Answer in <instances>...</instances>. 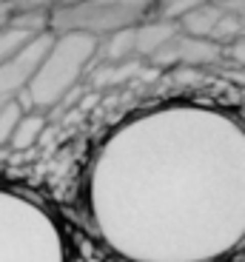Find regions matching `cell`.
<instances>
[{"label": "cell", "instance_id": "obj_1", "mask_svg": "<svg viewBox=\"0 0 245 262\" xmlns=\"http://www.w3.org/2000/svg\"><path fill=\"white\" fill-rule=\"evenodd\" d=\"M83 196L120 262H228L245 248V120L199 100L140 108L94 148Z\"/></svg>", "mask_w": 245, "mask_h": 262}, {"label": "cell", "instance_id": "obj_2", "mask_svg": "<svg viewBox=\"0 0 245 262\" xmlns=\"http://www.w3.org/2000/svg\"><path fill=\"white\" fill-rule=\"evenodd\" d=\"M0 262H69L60 220L17 188L0 185Z\"/></svg>", "mask_w": 245, "mask_h": 262}, {"label": "cell", "instance_id": "obj_3", "mask_svg": "<svg viewBox=\"0 0 245 262\" xmlns=\"http://www.w3.org/2000/svg\"><path fill=\"white\" fill-rule=\"evenodd\" d=\"M54 34V32H52ZM100 54V37L86 32H60L52 37L46 54L40 57L26 89L17 94L23 108L49 112L72 94V89L86 74L92 60Z\"/></svg>", "mask_w": 245, "mask_h": 262}, {"label": "cell", "instance_id": "obj_4", "mask_svg": "<svg viewBox=\"0 0 245 262\" xmlns=\"http://www.w3.org/2000/svg\"><path fill=\"white\" fill-rule=\"evenodd\" d=\"M157 0H80L72 6L46 12V29L60 32H86L106 37L154 20Z\"/></svg>", "mask_w": 245, "mask_h": 262}, {"label": "cell", "instance_id": "obj_5", "mask_svg": "<svg viewBox=\"0 0 245 262\" xmlns=\"http://www.w3.org/2000/svg\"><path fill=\"white\" fill-rule=\"evenodd\" d=\"M52 37L54 34L49 32V29H43V32L34 34L17 54H12L9 60L0 63V100H12L26 89L29 77H32V72L37 69L40 57L46 54Z\"/></svg>", "mask_w": 245, "mask_h": 262}, {"label": "cell", "instance_id": "obj_6", "mask_svg": "<svg viewBox=\"0 0 245 262\" xmlns=\"http://www.w3.org/2000/svg\"><path fill=\"white\" fill-rule=\"evenodd\" d=\"M174 60V63H188V66H199V63H214L222 57V46H217L214 40H203V37H186V34H174L166 46L154 54V60Z\"/></svg>", "mask_w": 245, "mask_h": 262}, {"label": "cell", "instance_id": "obj_7", "mask_svg": "<svg viewBox=\"0 0 245 262\" xmlns=\"http://www.w3.org/2000/svg\"><path fill=\"white\" fill-rule=\"evenodd\" d=\"M222 17H226V6L219 0H197L177 17V32L186 37L211 40Z\"/></svg>", "mask_w": 245, "mask_h": 262}, {"label": "cell", "instance_id": "obj_8", "mask_svg": "<svg viewBox=\"0 0 245 262\" xmlns=\"http://www.w3.org/2000/svg\"><path fill=\"white\" fill-rule=\"evenodd\" d=\"M32 17L34 12H14L12 20L0 29V63L9 60L12 54H17L34 34L46 29V17L40 20H32Z\"/></svg>", "mask_w": 245, "mask_h": 262}, {"label": "cell", "instance_id": "obj_9", "mask_svg": "<svg viewBox=\"0 0 245 262\" xmlns=\"http://www.w3.org/2000/svg\"><path fill=\"white\" fill-rule=\"evenodd\" d=\"M43 128H46V117H43V114L40 112H23V117L17 120V125H14V131H12L9 145H12L14 151L32 148V145L43 137Z\"/></svg>", "mask_w": 245, "mask_h": 262}, {"label": "cell", "instance_id": "obj_10", "mask_svg": "<svg viewBox=\"0 0 245 262\" xmlns=\"http://www.w3.org/2000/svg\"><path fill=\"white\" fill-rule=\"evenodd\" d=\"M23 105H20L17 97L12 100H0V148L3 145H9V140H12V131L14 125H17V120L23 117Z\"/></svg>", "mask_w": 245, "mask_h": 262}, {"label": "cell", "instance_id": "obj_11", "mask_svg": "<svg viewBox=\"0 0 245 262\" xmlns=\"http://www.w3.org/2000/svg\"><path fill=\"white\" fill-rule=\"evenodd\" d=\"M72 3H80V0H12L14 12H52V9H63L72 6Z\"/></svg>", "mask_w": 245, "mask_h": 262}, {"label": "cell", "instance_id": "obj_12", "mask_svg": "<svg viewBox=\"0 0 245 262\" xmlns=\"http://www.w3.org/2000/svg\"><path fill=\"white\" fill-rule=\"evenodd\" d=\"M222 57H228L231 63H237V66H245V32L237 34L231 43L222 46Z\"/></svg>", "mask_w": 245, "mask_h": 262}, {"label": "cell", "instance_id": "obj_13", "mask_svg": "<svg viewBox=\"0 0 245 262\" xmlns=\"http://www.w3.org/2000/svg\"><path fill=\"white\" fill-rule=\"evenodd\" d=\"M219 3H222L228 12H234V14H237V17L245 23V0H219Z\"/></svg>", "mask_w": 245, "mask_h": 262}, {"label": "cell", "instance_id": "obj_14", "mask_svg": "<svg viewBox=\"0 0 245 262\" xmlns=\"http://www.w3.org/2000/svg\"><path fill=\"white\" fill-rule=\"evenodd\" d=\"M12 14H14V6H12V0H9V3H0V29L6 26L9 20H12Z\"/></svg>", "mask_w": 245, "mask_h": 262}, {"label": "cell", "instance_id": "obj_15", "mask_svg": "<svg viewBox=\"0 0 245 262\" xmlns=\"http://www.w3.org/2000/svg\"><path fill=\"white\" fill-rule=\"evenodd\" d=\"M0 3H9V0H0Z\"/></svg>", "mask_w": 245, "mask_h": 262}]
</instances>
